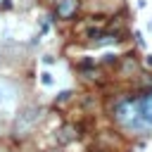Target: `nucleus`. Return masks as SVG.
I'll use <instances>...</instances> for the list:
<instances>
[{
    "instance_id": "1",
    "label": "nucleus",
    "mask_w": 152,
    "mask_h": 152,
    "mask_svg": "<svg viewBox=\"0 0 152 152\" xmlns=\"http://www.w3.org/2000/svg\"><path fill=\"white\" fill-rule=\"evenodd\" d=\"M114 116H116V121H119L124 128H128V131L140 133V131H147V128H150V124H147V121L142 119V114H140L138 100H126V102H121V104L114 109Z\"/></svg>"
},
{
    "instance_id": "2",
    "label": "nucleus",
    "mask_w": 152,
    "mask_h": 152,
    "mask_svg": "<svg viewBox=\"0 0 152 152\" xmlns=\"http://www.w3.org/2000/svg\"><path fill=\"white\" fill-rule=\"evenodd\" d=\"M38 119H40V107H36V104L24 107V109L19 112L17 121H14V133H17V135L28 133V131H31V128L38 124Z\"/></svg>"
},
{
    "instance_id": "3",
    "label": "nucleus",
    "mask_w": 152,
    "mask_h": 152,
    "mask_svg": "<svg viewBox=\"0 0 152 152\" xmlns=\"http://www.w3.org/2000/svg\"><path fill=\"white\" fill-rule=\"evenodd\" d=\"M76 7H78V0H59L57 2V14L66 19V17H71L76 12Z\"/></svg>"
},
{
    "instance_id": "4",
    "label": "nucleus",
    "mask_w": 152,
    "mask_h": 152,
    "mask_svg": "<svg viewBox=\"0 0 152 152\" xmlns=\"http://www.w3.org/2000/svg\"><path fill=\"white\" fill-rule=\"evenodd\" d=\"M59 133H62V135H59V142H66V140L74 138V128H71V126H64Z\"/></svg>"
},
{
    "instance_id": "5",
    "label": "nucleus",
    "mask_w": 152,
    "mask_h": 152,
    "mask_svg": "<svg viewBox=\"0 0 152 152\" xmlns=\"http://www.w3.org/2000/svg\"><path fill=\"white\" fill-rule=\"evenodd\" d=\"M40 83H43V86H52V74H50V71H43V74H40Z\"/></svg>"
},
{
    "instance_id": "6",
    "label": "nucleus",
    "mask_w": 152,
    "mask_h": 152,
    "mask_svg": "<svg viewBox=\"0 0 152 152\" xmlns=\"http://www.w3.org/2000/svg\"><path fill=\"white\" fill-rule=\"evenodd\" d=\"M5 100H7V90H5V86L0 83V104H2Z\"/></svg>"
},
{
    "instance_id": "7",
    "label": "nucleus",
    "mask_w": 152,
    "mask_h": 152,
    "mask_svg": "<svg viewBox=\"0 0 152 152\" xmlns=\"http://www.w3.org/2000/svg\"><path fill=\"white\" fill-rule=\"evenodd\" d=\"M147 66H152V55H150V57H147Z\"/></svg>"
},
{
    "instance_id": "8",
    "label": "nucleus",
    "mask_w": 152,
    "mask_h": 152,
    "mask_svg": "<svg viewBox=\"0 0 152 152\" xmlns=\"http://www.w3.org/2000/svg\"><path fill=\"white\" fill-rule=\"evenodd\" d=\"M150 95H152V90H150Z\"/></svg>"
}]
</instances>
